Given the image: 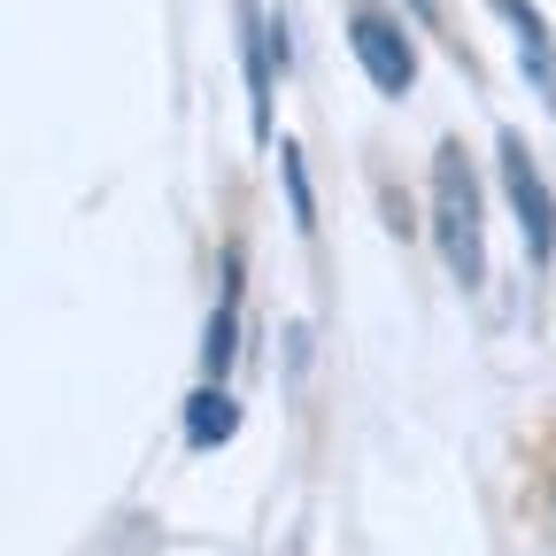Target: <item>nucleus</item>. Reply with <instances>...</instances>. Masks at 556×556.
Listing matches in <instances>:
<instances>
[{
  "label": "nucleus",
  "instance_id": "nucleus-1",
  "mask_svg": "<svg viewBox=\"0 0 556 556\" xmlns=\"http://www.w3.org/2000/svg\"><path fill=\"white\" fill-rule=\"evenodd\" d=\"M433 248L456 287H486V201H479L471 155L456 139L433 148Z\"/></svg>",
  "mask_w": 556,
  "mask_h": 556
},
{
  "label": "nucleus",
  "instance_id": "nucleus-2",
  "mask_svg": "<svg viewBox=\"0 0 556 556\" xmlns=\"http://www.w3.org/2000/svg\"><path fill=\"white\" fill-rule=\"evenodd\" d=\"M495 155H503V193H510L518 232H526V263L548 270V263H556V193H548V178L533 170V155H526V139H518V131L495 139Z\"/></svg>",
  "mask_w": 556,
  "mask_h": 556
},
{
  "label": "nucleus",
  "instance_id": "nucleus-3",
  "mask_svg": "<svg viewBox=\"0 0 556 556\" xmlns=\"http://www.w3.org/2000/svg\"><path fill=\"white\" fill-rule=\"evenodd\" d=\"M348 47H356L364 78H371L387 101H402V93L417 86V47H409V31H402L394 16H379V9H356V16H348Z\"/></svg>",
  "mask_w": 556,
  "mask_h": 556
},
{
  "label": "nucleus",
  "instance_id": "nucleus-4",
  "mask_svg": "<svg viewBox=\"0 0 556 556\" xmlns=\"http://www.w3.org/2000/svg\"><path fill=\"white\" fill-rule=\"evenodd\" d=\"M495 16L518 31V62H526V78H533V93L556 109V31H548V16H541V9H526V0H495Z\"/></svg>",
  "mask_w": 556,
  "mask_h": 556
},
{
  "label": "nucleus",
  "instance_id": "nucleus-5",
  "mask_svg": "<svg viewBox=\"0 0 556 556\" xmlns=\"http://www.w3.org/2000/svg\"><path fill=\"white\" fill-rule=\"evenodd\" d=\"M240 62H248V124H255V139L270 131V24L255 16V9H240Z\"/></svg>",
  "mask_w": 556,
  "mask_h": 556
},
{
  "label": "nucleus",
  "instance_id": "nucleus-6",
  "mask_svg": "<svg viewBox=\"0 0 556 556\" xmlns=\"http://www.w3.org/2000/svg\"><path fill=\"white\" fill-rule=\"evenodd\" d=\"M232 426H240V402L225 387H201L186 402V448H217V441H232Z\"/></svg>",
  "mask_w": 556,
  "mask_h": 556
},
{
  "label": "nucleus",
  "instance_id": "nucleus-7",
  "mask_svg": "<svg viewBox=\"0 0 556 556\" xmlns=\"http://www.w3.org/2000/svg\"><path fill=\"white\" fill-rule=\"evenodd\" d=\"M232 340H240V317H232V278H225V302H217V317H208V348H201L208 387L225 379V364H232Z\"/></svg>",
  "mask_w": 556,
  "mask_h": 556
},
{
  "label": "nucleus",
  "instance_id": "nucleus-8",
  "mask_svg": "<svg viewBox=\"0 0 556 556\" xmlns=\"http://www.w3.org/2000/svg\"><path fill=\"white\" fill-rule=\"evenodd\" d=\"M278 178H287V193H294V225L317 232V193H309V170H302V148H294V139L278 148Z\"/></svg>",
  "mask_w": 556,
  "mask_h": 556
},
{
  "label": "nucleus",
  "instance_id": "nucleus-9",
  "mask_svg": "<svg viewBox=\"0 0 556 556\" xmlns=\"http://www.w3.org/2000/svg\"><path fill=\"white\" fill-rule=\"evenodd\" d=\"M409 16L417 24H441V0H409Z\"/></svg>",
  "mask_w": 556,
  "mask_h": 556
}]
</instances>
